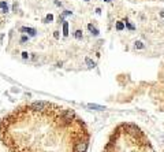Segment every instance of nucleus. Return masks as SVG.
Wrapping results in <instances>:
<instances>
[{
	"label": "nucleus",
	"mask_w": 164,
	"mask_h": 152,
	"mask_svg": "<svg viewBox=\"0 0 164 152\" xmlns=\"http://www.w3.org/2000/svg\"><path fill=\"white\" fill-rule=\"evenodd\" d=\"M89 140L85 121L51 101L18 106L0 119V141L8 152H86Z\"/></svg>",
	"instance_id": "1"
},
{
	"label": "nucleus",
	"mask_w": 164,
	"mask_h": 152,
	"mask_svg": "<svg viewBox=\"0 0 164 152\" xmlns=\"http://www.w3.org/2000/svg\"><path fill=\"white\" fill-rule=\"evenodd\" d=\"M102 152H160L135 123H119L111 131Z\"/></svg>",
	"instance_id": "2"
},
{
	"label": "nucleus",
	"mask_w": 164,
	"mask_h": 152,
	"mask_svg": "<svg viewBox=\"0 0 164 152\" xmlns=\"http://www.w3.org/2000/svg\"><path fill=\"white\" fill-rule=\"evenodd\" d=\"M115 27H116L118 32H122V30L124 29V23H123V21H118L116 23H115Z\"/></svg>",
	"instance_id": "3"
},
{
	"label": "nucleus",
	"mask_w": 164,
	"mask_h": 152,
	"mask_svg": "<svg viewBox=\"0 0 164 152\" xmlns=\"http://www.w3.org/2000/svg\"><path fill=\"white\" fill-rule=\"evenodd\" d=\"M20 30H22V32H27L30 36H34V34H36V30L34 29H30V27H22Z\"/></svg>",
	"instance_id": "4"
},
{
	"label": "nucleus",
	"mask_w": 164,
	"mask_h": 152,
	"mask_svg": "<svg viewBox=\"0 0 164 152\" xmlns=\"http://www.w3.org/2000/svg\"><path fill=\"white\" fill-rule=\"evenodd\" d=\"M88 27H89V30L92 32V34H94V36H97V34H99V30H97L96 27H93V25H92V23H89Z\"/></svg>",
	"instance_id": "5"
},
{
	"label": "nucleus",
	"mask_w": 164,
	"mask_h": 152,
	"mask_svg": "<svg viewBox=\"0 0 164 152\" xmlns=\"http://www.w3.org/2000/svg\"><path fill=\"white\" fill-rule=\"evenodd\" d=\"M0 7H1L3 12H7V11H8V6H7L6 1H0Z\"/></svg>",
	"instance_id": "6"
},
{
	"label": "nucleus",
	"mask_w": 164,
	"mask_h": 152,
	"mask_svg": "<svg viewBox=\"0 0 164 152\" xmlns=\"http://www.w3.org/2000/svg\"><path fill=\"white\" fill-rule=\"evenodd\" d=\"M63 32H64V36L68 34V23L67 22H63Z\"/></svg>",
	"instance_id": "7"
},
{
	"label": "nucleus",
	"mask_w": 164,
	"mask_h": 152,
	"mask_svg": "<svg viewBox=\"0 0 164 152\" xmlns=\"http://www.w3.org/2000/svg\"><path fill=\"white\" fill-rule=\"evenodd\" d=\"M74 36H75V39H79V40H81V39H82V32H81V30H77Z\"/></svg>",
	"instance_id": "8"
},
{
	"label": "nucleus",
	"mask_w": 164,
	"mask_h": 152,
	"mask_svg": "<svg viewBox=\"0 0 164 152\" xmlns=\"http://www.w3.org/2000/svg\"><path fill=\"white\" fill-rule=\"evenodd\" d=\"M52 19H53V17H52V15L49 14V15H47V18H45V21H49V22H51V21H52Z\"/></svg>",
	"instance_id": "9"
},
{
	"label": "nucleus",
	"mask_w": 164,
	"mask_h": 152,
	"mask_svg": "<svg viewBox=\"0 0 164 152\" xmlns=\"http://www.w3.org/2000/svg\"><path fill=\"white\" fill-rule=\"evenodd\" d=\"M104 1H107V3H108V1H111V0H104Z\"/></svg>",
	"instance_id": "10"
},
{
	"label": "nucleus",
	"mask_w": 164,
	"mask_h": 152,
	"mask_svg": "<svg viewBox=\"0 0 164 152\" xmlns=\"http://www.w3.org/2000/svg\"><path fill=\"white\" fill-rule=\"evenodd\" d=\"M86 1H89V0H86Z\"/></svg>",
	"instance_id": "11"
}]
</instances>
